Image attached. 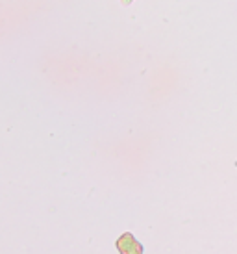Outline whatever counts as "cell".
I'll return each instance as SVG.
<instances>
[{
	"label": "cell",
	"instance_id": "6da1fadb",
	"mask_svg": "<svg viewBox=\"0 0 237 254\" xmlns=\"http://www.w3.org/2000/svg\"><path fill=\"white\" fill-rule=\"evenodd\" d=\"M115 245H117L120 254H143V245L133 238L132 232L122 234V236L115 241Z\"/></svg>",
	"mask_w": 237,
	"mask_h": 254
}]
</instances>
